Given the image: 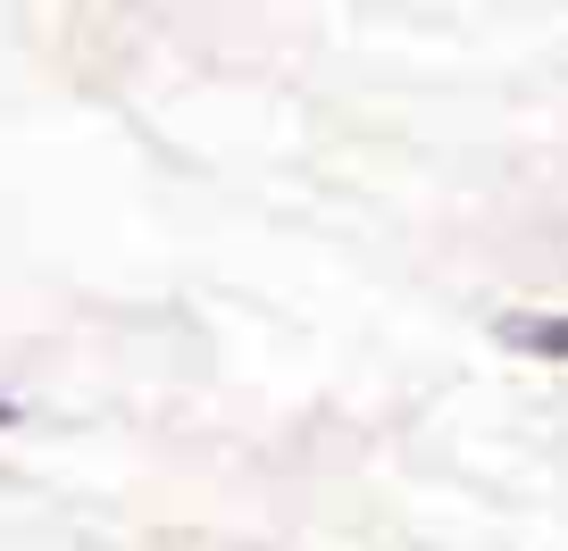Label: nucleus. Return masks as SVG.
<instances>
[{
	"instance_id": "obj_1",
	"label": "nucleus",
	"mask_w": 568,
	"mask_h": 551,
	"mask_svg": "<svg viewBox=\"0 0 568 551\" xmlns=\"http://www.w3.org/2000/svg\"><path fill=\"white\" fill-rule=\"evenodd\" d=\"M494 343L518 359H544V368H568V318H527V309H510V318H494Z\"/></svg>"
},
{
	"instance_id": "obj_2",
	"label": "nucleus",
	"mask_w": 568,
	"mask_h": 551,
	"mask_svg": "<svg viewBox=\"0 0 568 551\" xmlns=\"http://www.w3.org/2000/svg\"><path fill=\"white\" fill-rule=\"evenodd\" d=\"M9 427H18V401H0V435H9Z\"/></svg>"
}]
</instances>
